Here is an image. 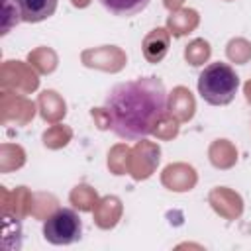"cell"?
<instances>
[{
    "label": "cell",
    "mask_w": 251,
    "mask_h": 251,
    "mask_svg": "<svg viewBox=\"0 0 251 251\" xmlns=\"http://www.w3.org/2000/svg\"><path fill=\"white\" fill-rule=\"evenodd\" d=\"M80 235H82L80 216L71 208H59L43 222V237L51 245H71L76 243Z\"/></svg>",
    "instance_id": "3"
},
{
    "label": "cell",
    "mask_w": 251,
    "mask_h": 251,
    "mask_svg": "<svg viewBox=\"0 0 251 251\" xmlns=\"http://www.w3.org/2000/svg\"><path fill=\"white\" fill-rule=\"evenodd\" d=\"M100 6L116 18H131L143 12L151 0H98Z\"/></svg>",
    "instance_id": "5"
},
{
    "label": "cell",
    "mask_w": 251,
    "mask_h": 251,
    "mask_svg": "<svg viewBox=\"0 0 251 251\" xmlns=\"http://www.w3.org/2000/svg\"><path fill=\"white\" fill-rule=\"evenodd\" d=\"M239 88V76L235 71L222 61H214L198 75V94L212 106H226L235 98Z\"/></svg>",
    "instance_id": "2"
},
{
    "label": "cell",
    "mask_w": 251,
    "mask_h": 251,
    "mask_svg": "<svg viewBox=\"0 0 251 251\" xmlns=\"http://www.w3.org/2000/svg\"><path fill=\"white\" fill-rule=\"evenodd\" d=\"M14 10L20 14L22 22L39 24L51 18L57 10V0H10Z\"/></svg>",
    "instance_id": "4"
},
{
    "label": "cell",
    "mask_w": 251,
    "mask_h": 251,
    "mask_svg": "<svg viewBox=\"0 0 251 251\" xmlns=\"http://www.w3.org/2000/svg\"><path fill=\"white\" fill-rule=\"evenodd\" d=\"M167 106V88L157 76H141L118 82L104 98L110 129L126 141L149 137L163 122Z\"/></svg>",
    "instance_id": "1"
}]
</instances>
